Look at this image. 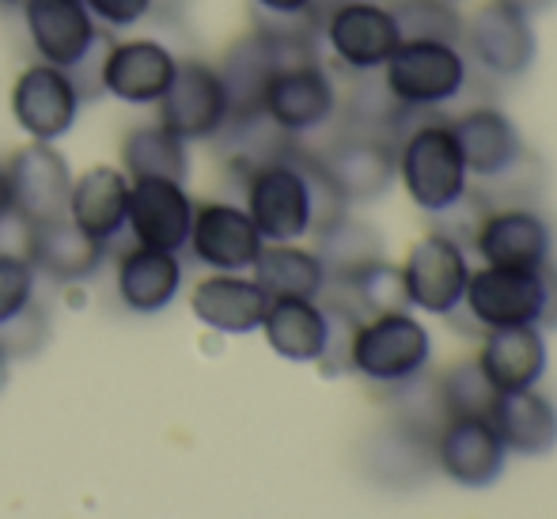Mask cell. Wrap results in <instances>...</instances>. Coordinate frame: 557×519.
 I'll return each instance as SVG.
<instances>
[{
    "mask_svg": "<svg viewBox=\"0 0 557 519\" xmlns=\"http://www.w3.org/2000/svg\"><path fill=\"white\" fill-rule=\"evenodd\" d=\"M194 209L198 201L190 198L186 183L175 178H129V212H125V227L140 247L156 250H178L190 239Z\"/></svg>",
    "mask_w": 557,
    "mask_h": 519,
    "instance_id": "17",
    "label": "cell"
},
{
    "mask_svg": "<svg viewBox=\"0 0 557 519\" xmlns=\"http://www.w3.org/2000/svg\"><path fill=\"white\" fill-rule=\"evenodd\" d=\"M337 107H342L337 84L315 53L277 65L262 91V118L285 140L326 129L337 118Z\"/></svg>",
    "mask_w": 557,
    "mask_h": 519,
    "instance_id": "5",
    "label": "cell"
},
{
    "mask_svg": "<svg viewBox=\"0 0 557 519\" xmlns=\"http://www.w3.org/2000/svg\"><path fill=\"white\" fill-rule=\"evenodd\" d=\"M433 360V334L410 311L368 314L352 326L345 368L375 387H406L421 380Z\"/></svg>",
    "mask_w": 557,
    "mask_h": 519,
    "instance_id": "2",
    "label": "cell"
},
{
    "mask_svg": "<svg viewBox=\"0 0 557 519\" xmlns=\"http://www.w3.org/2000/svg\"><path fill=\"white\" fill-rule=\"evenodd\" d=\"M20 15L35 61L58 65L84 81L103 46V27L88 12V4L84 0H20Z\"/></svg>",
    "mask_w": 557,
    "mask_h": 519,
    "instance_id": "8",
    "label": "cell"
},
{
    "mask_svg": "<svg viewBox=\"0 0 557 519\" xmlns=\"http://www.w3.org/2000/svg\"><path fill=\"white\" fill-rule=\"evenodd\" d=\"M114 288H117V300L133 314H156L175 304L178 288H183V262L171 250L133 243L129 250L117 255Z\"/></svg>",
    "mask_w": 557,
    "mask_h": 519,
    "instance_id": "24",
    "label": "cell"
},
{
    "mask_svg": "<svg viewBox=\"0 0 557 519\" xmlns=\"http://www.w3.org/2000/svg\"><path fill=\"white\" fill-rule=\"evenodd\" d=\"M270 296L247 273H209L194 285L190 311L216 334H250L262 326Z\"/></svg>",
    "mask_w": 557,
    "mask_h": 519,
    "instance_id": "21",
    "label": "cell"
},
{
    "mask_svg": "<svg viewBox=\"0 0 557 519\" xmlns=\"http://www.w3.org/2000/svg\"><path fill=\"white\" fill-rule=\"evenodd\" d=\"M186 247H190L194 262H201L206 270L247 273L258 262V255H262L265 239L243 206H232V201H201L194 209Z\"/></svg>",
    "mask_w": 557,
    "mask_h": 519,
    "instance_id": "16",
    "label": "cell"
},
{
    "mask_svg": "<svg viewBox=\"0 0 557 519\" xmlns=\"http://www.w3.org/2000/svg\"><path fill=\"white\" fill-rule=\"evenodd\" d=\"M125 212H129V175L122 168L96 163L84 175H73L65 220H73L84 235L111 247L125 232Z\"/></svg>",
    "mask_w": 557,
    "mask_h": 519,
    "instance_id": "22",
    "label": "cell"
},
{
    "mask_svg": "<svg viewBox=\"0 0 557 519\" xmlns=\"http://www.w3.org/2000/svg\"><path fill=\"white\" fill-rule=\"evenodd\" d=\"M319 38L331 58L357 76L383 73L391 53L403 42L387 0H334L319 12Z\"/></svg>",
    "mask_w": 557,
    "mask_h": 519,
    "instance_id": "6",
    "label": "cell"
},
{
    "mask_svg": "<svg viewBox=\"0 0 557 519\" xmlns=\"http://www.w3.org/2000/svg\"><path fill=\"white\" fill-rule=\"evenodd\" d=\"M398 183L421 212H451L467 201L470 171L447 118H418L395 140Z\"/></svg>",
    "mask_w": 557,
    "mask_h": 519,
    "instance_id": "1",
    "label": "cell"
},
{
    "mask_svg": "<svg viewBox=\"0 0 557 519\" xmlns=\"http://www.w3.org/2000/svg\"><path fill=\"white\" fill-rule=\"evenodd\" d=\"M334 285V300L345 311H352L357 319L368 314H383V311H406V281H403V265H391L387 258H375V262L360 265V270L345 273L337 281H326V288Z\"/></svg>",
    "mask_w": 557,
    "mask_h": 519,
    "instance_id": "29",
    "label": "cell"
},
{
    "mask_svg": "<svg viewBox=\"0 0 557 519\" xmlns=\"http://www.w3.org/2000/svg\"><path fill=\"white\" fill-rule=\"evenodd\" d=\"M0 4H4V8H20V0H0Z\"/></svg>",
    "mask_w": 557,
    "mask_h": 519,
    "instance_id": "39",
    "label": "cell"
},
{
    "mask_svg": "<svg viewBox=\"0 0 557 519\" xmlns=\"http://www.w3.org/2000/svg\"><path fill=\"white\" fill-rule=\"evenodd\" d=\"M441 391V403H444V413H478V417H490V406L497 398V391L490 387V380L482 375L474 357L467 360H455L451 368L441 375L436 383Z\"/></svg>",
    "mask_w": 557,
    "mask_h": 519,
    "instance_id": "32",
    "label": "cell"
},
{
    "mask_svg": "<svg viewBox=\"0 0 557 519\" xmlns=\"http://www.w3.org/2000/svg\"><path fill=\"white\" fill-rule=\"evenodd\" d=\"M490 421L516 455H546L557 447V406L535 387L497 395L490 406Z\"/></svg>",
    "mask_w": 557,
    "mask_h": 519,
    "instance_id": "25",
    "label": "cell"
},
{
    "mask_svg": "<svg viewBox=\"0 0 557 519\" xmlns=\"http://www.w3.org/2000/svg\"><path fill=\"white\" fill-rule=\"evenodd\" d=\"M122 171L129 178H175L190 175V140L171 133L163 122H140L122 137Z\"/></svg>",
    "mask_w": 557,
    "mask_h": 519,
    "instance_id": "28",
    "label": "cell"
},
{
    "mask_svg": "<svg viewBox=\"0 0 557 519\" xmlns=\"http://www.w3.org/2000/svg\"><path fill=\"white\" fill-rule=\"evenodd\" d=\"M255 281L265 288L270 300L281 296H300V300H319L326 293V265L315 250L300 243H265L258 262L250 265Z\"/></svg>",
    "mask_w": 557,
    "mask_h": 519,
    "instance_id": "27",
    "label": "cell"
},
{
    "mask_svg": "<svg viewBox=\"0 0 557 519\" xmlns=\"http://www.w3.org/2000/svg\"><path fill=\"white\" fill-rule=\"evenodd\" d=\"M433 455L436 467L451 478L455 485L467 490H485L505 474L508 447L497 436L490 417L478 413H451L433 432Z\"/></svg>",
    "mask_w": 557,
    "mask_h": 519,
    "instance_id": "15",
    "label": "cell"
},
{
    "mask_svg": "<svg viewBox=\"0 0 557 519\" xmlns=\"http://www.w3.org/2000/svg\"><path fill=\"white\" fill-rule=\"evenodd\" d=\"M467 84V53L459 42H441V38H403L383 65V88L406 114H429L455 103Z\"/></svg>",
    "mask_w": 557,
    "mask_h": 519,
    "instance_id": "3",
    "label": "cell"
},
{
    "mask_svg": "<svg viewBox=\"0 0 557 519\" xmlns=\"http://www.w3.org/2000/svg\"><path fill=\"white\" fill-rule=\"evenodd\" d=\"M107 258V247L91 235H84L73 220H53V224L35 227V247H30V262L38 273L53 281H88L91 273H99Z\"/></svg>",
    "mask_w": 557,
    "mask_h": 519,
    "instance_id": "26",
    "label": "cell"
},
{
    "mask_svg": "<svg viewBox=\"0 0 557 519\" xmlns=\"http://www.w3.org/2000/svg\"><path fill=\"white\" fill-rule=\"evenodd\" d=\"M315 160L345 206H372V201L387 198L398 178L395 140L387 133L357 129V125L334 137L323 152H315Z\"/></svg>",
    "mask_w": 557,
    "mask_h": 519,
    "instance_id": "10",
    "label": "cell"
},
{
    "mask_svg": "<svg viewBox=\"0 0 557 519\" xmlns=\"http://www.w3.org/2000/svg\"><path fill=\"white\" fill-rule=\"evenodd\" d=\"M258 330L265 334V345L293 364H323L331 349V311L319 300H300V296L270 300Z\"/></svg>",
    "mask_w": 557,
    "mask_h": 519,
    "instance_id": "23",
    "label": "cell"
},
{
    "mask_svg": "<svg viewBox=\"0 0 557 519\" xmlns=\"http://www.w3.org/2000/svg\"><path fill=\"white\" fill-rule=\"evenodd\" d=\"M403 38H441L459 42L462 12L451 0H387Z\"/></svg>",
    "mask_w": 557,
    "mask_h": 519,
    "instance_id": "31",
    "label": "cell"
},
{
    "mask_svg": "<svg viewBox=\"0 0 557 519\" xmlns=\"http://www.w3.org/2000/svg\"><path fill=\"white\" fill-rule=\"evenodd\" d=\"M406 300L425 314H455L470 281V262L459 239L447 232H429L410 247L403 262Z\"/></svg>",
    "mask_w": 557,
    "mask_h": 519,
    "instance_id": "13",
    "label": "cell"
},
{
    "mask_svg": "<svg viewBox=\"0 0 557 519\" xmlns=\"http://www.w3.org/2000/svg\"><path fill=\"white\" fill-rule=\"evenodd\" d=\"M12 209V190H8V171L4 163H0V212Z\"/></svg>",
    "mask_w": 557,
    "mask_h": 519,
    "instance_id": "37",
    "label": "cell"
},
{
    "mask_svg": "<svg viewBox=\"0 0 557 519\" xmlns=\"http://www.w3.org/2000/svg\"><path fill=\"white\" fill-rule=\"evenodd\" d=\"M474 360L490 380V387L497 395H508V391L539 387L546 364H550V349H546L543 326H500L485 330Z\"/></svg>",
    "mask_w": 557,
    "mask_h": 519,
    "instance_id": "20",
    "label": "cell"
},
{
    "mask_svg": "<svg viewBox=\"0 0 557 519\" xmlns=\"http://www.w3.org/2000/svg\"><path fill=\"white\" fill-rule=\"evenodd\" d=\"M459 46L474 69L508 84L523 81L535 69L539 30L528 12L508 0H482L470 15H462Z\"/></svg>",
    "mask_w": 557,
    "mask_h": 519,
    "instance_id": "4",
    "label": "cell"
},
{
    "mask_svg": "<svg viewBox=\"0 0 557 519\" xmlns=\"http://www.w3.org/2000/svg\"><path fill=\"white\" fill-rule=\"evenodd\" d=\"M178 73V53L160 38H114L96 58V88L125 107H160Z\"/></svg>",
    "mask_w": 557,
    "mask_h": 519,
    "instance_id": "11",
    "label": "cell"
},
{
    "mask_svg": "<svg viewBox=\"0 0 557 519\" xmlns=\"http://www.w3.org/2000/svg\"><path fill=\"white\" fill-rule=\"evenodd\" d=\"M508 4H516V8H520V12H528L531 20H535V15L550 12V8L557 4V0H508Z\"/></svg>",
    "mask_w": 557,
    "mask_h": 519,
    "instance_id": "36",
    "label": "cell"
},
{
    "mask_svg": "<svg viewBox=\"0 0 557 519\" xmlns=\"http://www.w3.org/2000/svg\"><path fill=\"white\" fill-rule=\"evenodd\" d=\"M451 133L459 140V152L470 178H505L528 156L520 125L500 107L490 103L467 107L459 118H451Z\"/></svg>",
    "mask_w": 557,
    "mask_h": 519,
    "instance_id": "19",
    "label": "cell"
},
{
    "mask_svg": "<svg viewBox=\"0 0 557 519\" xmlns=\"http://www.w3.org/2000/svg\"><path fill=\"white\" fill-rule=\"evenodd\" d=\"M8 171V190H12V209L27 217L30 224H53L65 217L69 190H73V168H69L65 152L46 140H30V145L15 148L4 163Z\"/></svg>",
    "mask_w": 557,
    "mask_h": 519,
    "instance_id": "14",
    "label": "cell"
},
{
    "mask_svg": "<svg viewBox=\"0 0 557 519\" xmlns=\"http://www.w3.org/2000/svg\"><path fill=\"white\" fill-rule=\"evenodd\" d=\"M8 360L12 357H8V349L0 345V391H4V383H8Z\"/></svg>",
    "mask_w": 557,
    "mask_h": 519,
    "instance_id": "38",
    "label": "cell"
},
{
    "mask_svg": "<svg viewBox=\"0 0 557 519\" xmlns=\"http://www.w3.org/2000/svg\"><path fill=\"white\" fill-rule=\"evenodd\" d=\"M255 20H319V0H250Z\"/></svg>",
    "mask_w": 557,
    "mask_h": 519,
    "instance_id": "35",
    "label": "cell"
},
{
    "mask_svg": "<svg viewBox=\"0 0 557 519\" xmlns=\"http://www.w3.org/2000/svg\"><path fill=\"white\" fill-rule=\"evenodd\" d=\"M451 4H462V0H451Z\"/></svg>",
    "mask_w": 557,
    "mask_h": 519,
    "instance_id": "40",
    "label": "cell"
},
{
    "mask_svg": "<svg viewBox=\"0 0 557 519\" xmlns=\"http://www.w3.org/2000/svg\"><path fill=\"white\" fill-rule=\"evenodd\" d=\"M38 270L30 258L0 255V330L12 326L23 311L35 308Z\"/></svg>",
    "mask_w": 557,
    "mask_h": 519,
    "instance_id": "33",
    "label": "cell"
},
{
    "mask_svg": "<svg viewBox=\"0 0 557 519\" xmlns=\"http://www.w3.org/2000/svg\"><path fill=\"white\" fill-rule=\"evenodd\" d=\"M315 235H319L315 255L323 258V265H326V281H337V277H345V273L383 258L380 235L368 224H360V220L345 217V212L337 220H331L326 227H319Z\"/></svg>",
    "mask_w": 557,
    "mask_h": 519,
    "instance_id": "30",
    "label": "cell"
},
{
    "mask_svg": "<svg viewBox=\"0 0 557 519\" xmlns=\"http://www.w3.org/2000/svg\"><path fill=\"white\" fill-rule=\"evenodd\" d=\"M474 250L485 265L539 270V265L554 262V232L539 209L505 206L482 217L474 232Z\"/></svg>",
    "mask_w": 557,
    "mask_h": 519,
    "instance_id": "18",
    "label": "cell"
},
{
    "mask_svg": "<svg viewBox=\"0 0 557 519\" xmlns=\"http://www.w3.org/2000/svg\"><path fill=\"white\" fill-rule=\"evenodd\" d=\"M546 265H539V270H508V265L470 270L462 308L485 330H500V326L546 330V311H550V273H546Z\"/></svg>",
    "mask_w": 557,
    "mask_h": 519,
    "instance_id": "7",
    "label": "cell"
},
{
    "mask_svg": "<svg viewBox=\"0 0 557 519\" xmlns=\"http://www.w3.org/2000/svg\"><path fill=\"white\" fill-rule=\"evenodd\" d=\"M84 107V81L76 73H65L46 61H30L8 91L12 122L27 133V140L58 145L69 137Z\"/></svg>",
    "mask_w": 557,
    "mask_h": 519,
    "instance_id": "9",
    "label": "cell"
},
{
    "mask_svg": "<svg viewBox=\"0 0 557 519\" xmlns=\"http://www.w3.org/2000/svg\"><path fill=\"white\" fill-rule=\"evenodd\" d=\"M103 30H133L160 12V0H84Z\"/></svg>",
    "mask_w": 557,
    "mask_h": 519,
    "instance_id": "34",
    "label": "cell"
},
{
    "mask_svg": "<svg viewBox=\"0 0 557 519\" xmlns=\"http://www.w3.org/2000/svg\"><path fill=\"white\" fill-rule=\"evenodd\" d=\"M156 122H163L183 140H216L232 125V99L224 76L206 58H178V73L168 96L156 107Z\"/></svg>",
    "mask_w": 557,
    "mask_h": 519,
    "instance_id": "12",
    "label": "cell"
}]
</instances>
